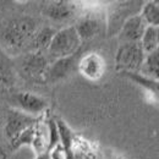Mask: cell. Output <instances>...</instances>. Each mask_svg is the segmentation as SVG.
<instances>
[{
  "label": "cell",
  "mask_w": 159,
  "mask_h": 159,
  "mask_svg": "<svg viewBox=\"0 0 159 159\" xmlns=\"http://www.w3.org/2000/svg\"><path fill=\"white\" fill-rule=\"evenodd\" d=\"M39 28V21L36 17L28 15L15 16L6 21L0 28V42L12 53H27L31 42Z\"/></svg>",
  "instance_id": "cell-1"
},
{
  "label": "cell",
  "mask_w": 159,
  "mask_h": 159,
  "mask_svg": "<svg viewBox=\"0 0 159 159\" xmlns=\"http://www.w3.org/2000/svg\"><path fill=\"white\" fill-rule=\"evenodd\" d=\"M81 45L82 40L75 26H69L60 31H57L45 55L49 61L52 60L53 62L55 60L67 58L79 53L81 50Z\"/></svg>",
  "instance_id": "cell-2"
},
{
  "label": "cell",
  "mask_w": 159,
  "mask_h": 159,
  "mask_svg": "<svg viewBox=\"0 0 159 159\" xmlns=\"http://www.w3.org/2000/svg\"><path fill=\"white\" fill-rule=\"evenodd\" d=\"M15 60V66L17 74L21 75L26 81L34 83H44L47 79V72L50 65L44 53L30 52L22 54Z\"/></svg>",
  "instance_id": "cell-3"
},
{
  "label": "cell",
  "mask_w": 159,
  "mask_h": 159,
  "mask_svg": "<svg viewBox=\"0 0 159 159\" xmlns=\"http://www.w3.org/2000/svg\"><path fill=\"white\" fill-rule=\"evenodd\" d=\"M2 122H4V129L2 134L4 137L7 139L9 147L20 137L21 135L30 127L37 125L40 122V118H34L28 114H25L19 109H11V108H5L2 109Z\"/></svg>",
  "instance_id": "cell-4"
},
{
  "label": "cell",
  "mask_w": 159,
  "mask_h": 159,
  "mask_svg": "<svg viewBox=\"0 0 159 159\" xmlns=\"http://www.w3.org/2000/svg\"><path fill=\"white\" fill-rule=\"evenodd\" d=\"M146 58L139 43H122L115 55V70L120 74L136 72L139 74Z\"/></svg>",
  "instance_id": "cell-5"
},
{
  "label": "cell",
  "mask_w": 159,
  "mask_h": 159,
  "mask_svg": "<svg viewBox=\"0 0 159 159\" xmlns=\"http://www.w3.org/2000/svg\"><path fill=\"white\" fill-rule=\"evenodd\" d=\"M11 103H14L21 111L34 118L40 115L48 109V102L36 93L32 92H16L12 94Z\"/></svg>",
  "instance_id": "cell-6"
},
{
  "label": "cell",
  "mask_w": 159,
  "mask_h": 159,
  "mask_svg": "<svg viewBox=\"0 0 159 159\" xmlns=\"http://www.w3.org/2000/svg\"><path fill=\"white\" fill-rule=\"evenodd\" d=\"M77 70L84 79L89 81L99 80L105 71V61L98 53H88L80 57Z\"/></svg>",
  "instance_id": "cell-7"
},
{
  "label": "cell",
  "mask_w": 159,
  "mask_h": 159,
  "mask_svg": "<svg viewBox=\"0 0 159 159\" xmlns=\"http://www.w3.org/2000/svg\"><path fill=\"white\" fill-rule=\"evenodd\" d=\"M80 55H81V50L79 53L67 57V58H62V59L55 60L49 65L48 72H47V79L45 82L48 83H54L57 81L65 79L66 76H69L75 67H77L79 64Z\"/></svg>",
  "instance_id": "cell-8"
},
{
  "label": "cell",
  "mask_w": 159,
  "mask_h": 159,
  "mask_svg": "<svg viewBox=\"0 0 159 159\" xmlns=\"http://www.w3.org/2000/svg\"><path fill=\"white\" fill-rule=\"evenodd\" d=\"M147 28L146 22L143 21L142 16L137 14L131 16L130 19L124 22L120 31L118 32L119 40L122 43H139L141 38Z\"/></svg>",
  "instance_id": "cell-9"
},
{
  "label": "cell",
  "mask_w": 159,
  "mask_h": 159,
  "mask_svg": "<svg viewBox=\"0 0 159 159\" xmlns=\"http://www.w3.org/2000/svg\"><path fill=\"white\" fill-rule=\"evenodd\" d=\"M103 27V19L96 14H87L84 16H81L75 25V28L82 42L89 40L98 36L99 33H102Z\"/></svg>",
  "instance_id": "cell-10"
},
{
  "label": "cell",
  "mask_w": 159,
  "mask_h": 159,
  "mask_svg": "<svg viewBox=\"0 0 159 159\" xmlns=\"http://www.w3.org/2000/svg\"><path fill=\"white\" fill-rule=\"evenodd\" d=\"M75 5L70 1H48L42 7V15L57 22L66 21L75 15Z\"/></svg>",
  "instance_id": "cell-11"
},
{
  "label": "cell",
  "mask_w": 159,
  "mask_h": 159,
  "mask_svg": "<svg viewBox=\"0 0 159 159\" xmlns=\"http://www.w3.org/2000/svg\"><path fill=\"white\" fill-rule=\"evenodd\" d=\"M139 1H127V2H121L116 11L114 14L110 15V21L108 23V28H109V34H114L115 32H119L121 26L124 25V22L130 19L131 16L134 15H137L136 14V9H142L141 7H136L135 5H137Z\"/></svg>",
  "instance_id": "cell-12"
},
{
  "label": "cell",
  "mask_w": 159,
  "mask_h": 159,
  "mask_svg": "<svg viewBox=\"0 0 159 159\" xmlns=\"http://www.w3.org/2000/svg\"><path fill=\"white\" fill-rule=\"evenodd\" d=\"M16 75L15 60L0 48V86L12 88L16 82Z\"/></svg>",
  "instance_id": "cell-13"
},
{
  "label": "cell",
  "mask_w": 159,
  "mask_h": 159,
  "mask_svg": "<svg viewBox=\"0 0 159 159\" xmlns=\"http://www.w3.org/2000/svg\"><path fill=\"white\" fill-rule=\"evenodd\" d=\"M57 31L49 26H43L37 31V33L34 34L33 39L31 42L27 53L30 52H36V53H47L52 40L54 38Z\"/></svg>",
  "instance_id": "cell-14"
},
{
  "label": "cell",
  "mask_w": 159,
  "mask_h": 159,
  "mask_svg": "<svg viewBox=\"0 0 159 159\" xmlns=\"http://www.w3.org/2000/svg\"><path fill=\"white\" fill-rule=\"evenodd\" d=\"M139 74L143 77L159 81V47H157L153 52L146 54Z\"/></svg>",
  "instance_id": "cell-15"
},
{
  "label": "cell",
  "mask_w": 159,
  "mask_h": 159,
  "mask_svg": "<svg viewBox=\"0 0 159 159\" xmlns=\"http://www.w3.org/2000/svg\"><path fill=\"white\" fill-rule=\"evenodd\" d=\"M121 75L124 77H127L129 80L134 81L135 83H137L142 88H144L159 103V81L143 77L141 74H136V72H125V74H121Z\"/></svg>",
  "instance_id": "cell-16"
},
{
  "label": "cell",
  "mask_w": 159,
  "mask_h": 159,
  "mask_svg": "<svg viewBox=\"0 0 159 159\" xmlns=\"http://www.w3.org/2000/svg\"><path fill=\"white\" fill-rule=\"evenodd\" d=\"M139 15L147 26L159 27V0L144 2Z\"/></svg>",
  "instance_id": "cell-17"
},
{
  "label": "cell",
  "mask_w": 159,
  "mask_h": 159,
  "mask_svg": "<svg viewBox=\"0 0 159 159\" xmlns=\"http://www.w3.org/2000/svg\"><path fill=\"white\" fill-rule=\"evenodd\" d=\"M143 52L146 54L153 52L157 47H159V39H158V27H152V26H147L141 42H139Z\"/></svg>",
  "instance_id": "cell-18"
}]
</instances>
